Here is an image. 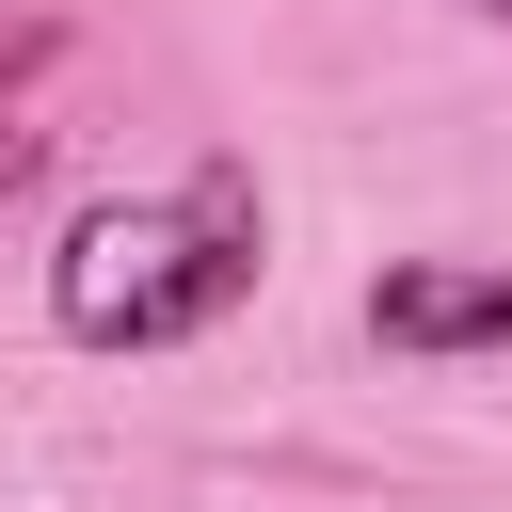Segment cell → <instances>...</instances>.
<instances>
[{
    "label": "cell",
    "mask_w": 512,
    "mask_h": 512,
    "mask_svg": "<svg viewBox=\"0 0 512 512\" xmlns=\"http://www.w3.org/2000/svg\"><path fill=\"white\" fill-rule=\"evenodd\" d=\"M240 288H256V176H240V160H208V176H176V192L80 208L64 256H48V320H64L80 352H176V336H208Z\"/></svg>",
    "instance_id": "1"
},
{
    "label": "cell",
    "mask_w": 512,
    "mask_h": 512,
    "mask_svg": "<svg viewBox=\"0 0 512 512\" xmlns=\"http://www.w3.org/2000/svg\"><path fill=\"white\" fill-rule=\"evenodd\" d=\"M368 336H384V352H512V272L400 256V272L368 288Z\"/></svg>",
    "instance_id": "2"
},
{
    "label": "cell",
    "mask_w": 512,
    "mask_h": 512,
    "mask_svg": "<svg viewBox=\"0 0 512 512\" xmlns=\"http://www.w3.org/2000/svg\"><path fill=\"white\" fill-rule=\"evenodd\" d=\"M496 32H512V0H496Z\"/></svg>",
    "instance_id": "3"
}]
</instances>
